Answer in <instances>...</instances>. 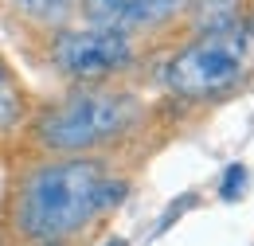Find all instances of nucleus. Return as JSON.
<instances>
[{
	"instance_id": "obj_6",
	"label": "nucleus",
	"mask_w": 254,
	"mask_h": 246,
	"mask_svg": "<svg viewBox=\"0 0 254 246\" xmlns=\"http://www.w3.org/2000/svg\"><path fill=\"white\" fill-rule=\"evenodd\" d=\"M32 114H35V98L28 90V82L20 78L12 59L0 51V156L20 153Z\"/></svg>"
},
{
	"instance_id": "obj_1",
	"label": "nucleus",
	"mask_w": 254,
	"mask_h": 246,
	"mask_svg": "<svg viewBox=\"0 0 254 246\" xmlns=\"http://www.w3.org/2000/svg\"><path fill=\"white\" fill-rule=\"evenodd\" d=\"M137 164L114 156L12 153L0 187V246H74L133 191Z\"/></svg>"
},
{
	"instance_id": "obj_7",
	"label": "nucleus",
	"mask_w": 254,
	"mask_h": 246,
	"mask_svg": "<svg viewBox=\"0 0 254 246\" xmlns=\"http://www.w3.org/2000/svg\"><path fill=\"white\" fill-rule=\"evenodd\" d=\"M0 12L8 28L24 35V43H35L78 20V0H0Z\"/></svg>"
},
{
	"instance_id": "obj_8",
	"label": "nucleus",
	"mask_w": 254,
	"mask_h": 246,
	"mask_svg": "<svg viewBox=\"0 0 254 246\" xmlns=\"http://www.w3.org/2000/svg\"><path fill=\"white\" fill-rule=\"evenodd\" d=\"M243 187H247V164H227L219 180V195L231 203V199H243Z\"/></svg>"
},
{
	"instance_id": "obj_9",
	"label": "nucleus",
	"mask_w": 254,
	"mask_h": 246,
	"mask_svg": "<svg viewBox=\"0 0 254 246\" xmlns=\"http://www.w3.org/2000/svg\"><path fill=\"white\" fill-rule=\"evenodd\" d=\"M106 246H126V239H110V243H106Z\"/></svg>"
},
{
	"instance_id": "obj_2",
	"label": "nucleus",
	"mask_w": 254,
	"mask_h": 246,
	"mask_svg": "<svg viewBox=\"0 0 254 246\" xmlns=\"http://www.w3.org/2000/svg\"><path fill=\"white\" fill-rule=\"evenodd\" d=\"M180 118H188V110L149 98L137 78L63 86L55 98L35 102L20 153L114 156L141 164L168 141Z\"/></svg>"
},
{
	"instance_id": "obj_3",
	"label": "nucleus",
	"mask_w": 254,
	"mask_h": 246,
	"mask_svg": "<svg viewBox=\"0 0 254 246\" xmlns=\"http://www.w3.org/2000/svg\"><path fill=\"white\" fill-rule=\"evenodd\" d=\"M251 74H254V20L227 31L180 35L149 62L141 82L153 86L164 102H172L188 114H199L207 106L231 102L251 82Z\"/></svg>"
},
{
	"instance_id": "obj_5",
	"label": "nucleus",
	"mask_w": 254,
	"mask_h": 246,
	"mask_svg": "<svg viewBox=\"0 0 254 246\" xmlns=\"http://www.w3.org/2000/svg\"><path fill=\"white\" fill-rule=\"evenodd\" d=\"M188 0H78V20L176 43Z\"/></svg>"
},
{
	"instance_id": "obj_10",
	"label": "nucleus",
	"mask_w": 254,
	"mask_h": 246,
	"mask_svg": "<svg viewBox=\"0 0 254 246\" xmlns=\"http://www.w3.org/2000/svg\"><path fill=\"white\" fill-rule=\"evenodd\" d=\"M12 246H32V243H12Z\"/></svg>"
},
{
	"instance_id": "obj_4",
	"label": "nucleus",
	"mask_w": 254,
	"mask_h": 246,
	"mask_svg": "<svg viewBox=\"0 0 254 246\" xmlns=\"http://www.w3.org/2000/svg\"><path fill=\"white\" fill-rule=\"evenodd\" d=\"M168 43L149 35H129L118 28H98V24H66L43 39L28 43V59L39 62L47 74H55L63 86H86V82H118L137 78L149 70Z\"/></svg>"
}]
</instances>
